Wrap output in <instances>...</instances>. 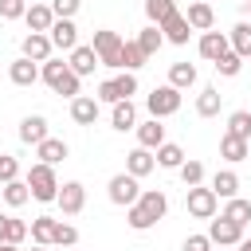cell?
<instances>
[{
	"label": "cell",
	"mask_w": 251,
	"mask_h": 251,
	"mask_svg": "<svg viewBox=\"0 0 251 251\" xmlns=\"http://www.w3.org/2000/svg\"><path fill=\"white\" fill-rule=\"evenodd\" d=\"M165 212H169V196H165L161 188H145V192L129 204L126 220H129V227H133V231H149Z\"/></svg>",
	"instance_id": "1"
},
{
	"label": "cell",
	"mask_w": 251,
	"mask_h": 251,
	"mask_svg": "<svg viewBox=\"0 0 251 251\" xmlns=\"http://www.w3.org/2000/svg\"><path fill=\"white\" fill-rule=\"evenodd\" d=\"M39 78L55 90V94H63V98H78V75L63 63V59H43V67H39Z\"/></svg>",
	"instance_id": "2"
},
{
	"label": "cell",
	"mask_w": 251,
	"mask_h": 251,
	"mask_svg": "<svg viewBox=\"0 0 251 251\" xmlns=\"http://www.w3.org/2000/svg\"><path fill=\"white\" fill-rule=\"evenodd\" d=\"M27 188H31V196L35 200H43V204H51L55 196H59V176H55V165H31L27 169Z\"/></svg>",
	"instance_id": "3"
},
{
	"label": "cell",
	"mask_w": 251,
	"mask_h": 251,
	"mask_svg": "<svg viewBox=\"0 0 251 251\" xmlns=\"http://www.w3.org/2000/svg\"><path fill=\"white\" fill-rule=\"evenodd\" d=\"M145 110H149V118H169V114H176L180 110V90L176 86H153L149 94H145Z\"/></svg>",
	"instance_id": "4"
},
{
	"label": "cell",
	"mask_w": 251,
	"mask_h": 251,
	"mask_svg": "<svg viewBox=\"0 0 251 251\" xmlns=\"http://www.w3.org/2000/svg\"><path fill=\"white\" fill-rule=\"evenodd\" d=\"M94 55H98V63L102 67H122V35L118 31H110V27H102V31H94Z\"/></svg>",
	"instance_id": "5"
},
{
	"label": "cell",
	"mask_w": 251,
	"mask_h": 251,
	"mask_svg": "<svg viewBox=\"0 0 251 251\" xmlns=\"http://www.w3.org/2000/svg\"><path fill=\"white\" fill-rule=\"evenodd\" d=\"M216 204H220V196H216L212 188H200V184L184 188V208H188V216H196V220H212V216H216Z\"/></svg>",
	"instance_id": "6"
},
{
	"label": "cell",
	"mask_w": 251,
	"mask_h": 251,
	"mask_svg": "<svg viewBox=\"0 0 251 251\" xmlns=\"http://www.w3.org/2000/svg\"><path fill=\"white\" fill-rule=\"evenodd\" d=\"M106 192H110V200H114L118 208H129V204L141 196V184H137V176H129V173H118V176H110Z\"/></svg>",
	"instance_id": "7"
},
{
	"label": "cell",
	"mask_w": 251,
	"mask_h": 251,
	"mask_svg": "<svg viewBox=\"0 0 251 251\" xmlns=\"http://www.w3.org/2000/svg\"><path fill=\"white\" fill-rule=\"evenodd\" d=\"M55 204H59V212H63V216H78V212H82V204H86V188H82L78 180H67V184H59Z\"/></svg>",
	"instance_id": "8"
},
{
	"label": "cell",
	"mask_w": 251,
	"mask_h": 251,
	"mask_svg": "<svg viewBox=\"0 0 251 251\" xmlns=\"http://www.w3.org/2000/svg\"><path fill=\"white\" fill-rule=\"evenodd\" d=\"M208 239H212L216 247H235V243L243 239V227H239V224H231L227 216H220V220L212 216V224H208Z\"/></svg>",
	"instance_id": "9"
},
{
	"label": "cell",
	"mask_w": 251,
	"mask_h": 251,
	"mask_svg": "<svg viewBox=\"0 0 251 251\" xmlns=\"http://www.w3.org/2000/svg\"><path fill=\"white\" fill-rule=\"evenodd\" d=\"M51 39H47V31H27L24 39H20V55L24 59H31V63H43V59H51Z\"/></svg>",
	"instance_id": "10"
},
{
	"label": "cell",
	"mask_w": 251,
	"mask_h": 251,
	"mask_svg": "<svg viewBox=\"0 0 251 251\" xmlns=\"http://www.w3.org/2000/svg\"><path fill=\"white\" fill-rule=\"evenodd\" d=\"M47 39H51V47H59V51H75V47H78V27H75V20H55V24L47 27Z\"/></svg>",
	"instance_id": "11"
},
{
	"label": "cell",
	"mask_w": 251,
	"mask_h": 251,
	"mask_svg": "<svg viewBox=\"0 0 251 251\" xmlns=\"http://www.w3.org/2000/svg\"><path fill=\"white\" fill-rule=\"evenodd\" d=\"M161 35H165V43H188V35H192V27H188V20H184V12H173V16H165L161 24Z\"/></svg>",
	"instance_id": "12"
},
{
	"label": "cell",
	"mask_w": 251,
	"mask_h": 251,
	"mask_svg": "<svg viewBox=\"0 0 251 251\" xmlns=\"http://www.w3.org/2000/svg\"><path fill=\"white\" fill-rule=\"evenodd\" d=\"M153 169H157V157H153V149L137 145L133 153H126V173H129V176H137V180H141V176H149Z\"/></svg>",
	"instance_id": "13"
},
{
	"label": "cell",
	"mask_w": 251,
	"mask_h": 251,
	"mask_svg": "<svg viewBox=\"0 0 251 251\" xmlns=\"http://www.w3.org/2000/svg\"><path fill=\"white\" fill-rule=\"evenodd\" d=\"M67 67H71V71L82 78V75H94V67H102V63H98V55H94V47H90V43H78V47L71 51Z\"/></svg>",
	"instance_id": "14"
},
{
	"label": "cell",
	"mask_w": 251,
	"mask_h": 251,
	"mask_svg": "<svg viewBox=\"0 0 251 251\" xmlns=\"http://www.w3.org/2000/svg\"><path fill=\"white\" fill-rule=\"evenodd\" d=\"M184 20H188V27H192V31H212L216 12H212V4H208V0H196V4H188Z\"/></svg>",
	"instance_id": "15"
},
{
	"label": "cell",
	"mask_w": 251,
	"mask_h": 251,
	"mask_svg": "<svg viewBox=\"0 0 251 251\" xmlns=\"http://www.w3.org/2000/svg\"><path fill=\"white\" fill-rule=\"evenodd\" d=\"M196 51H200L208 63H216L224 51H231V43H227V35H224V31H204V35H200V43H196Z\"/></svg>",
	"instance_id": "16"
},
{
	"label": "cell",
	"mask_w": 251,
	"mask_h": 251,
	"mask_svg": "<svg viewBox=\"0 0 251 251\" xmlns=\"http://www.w3.org/2000/svg\"><path fill=\"white\" fill-rule=\"evenodd\" d=\"M8 78H12L16 86H35V82H39V67H35L31 59H24V55H20V59L8 67Z\"/></svg>",
	"instance_id": "17"
},
{
	"label": "cell",
	"mask_w": 251,
	"mask_h": 251,
	"mask_svg": "<svg viewBox=\"0 0 251 251\" xmlns=\"http://www.w3.org/2000/svg\"><path fill=\"white\" fill-rule=\"evenodd\" d=\"M71 118H75L78 126H94V122H98V98H86V94L71 98Z\"/></svg>",
	"instance_id": "18"
},
{
	"label": "cell",
	"mask_w": 251,
	"mask_h": 251,
	"mask_svg": "<svg viewBox=\"0 0 251 251\" xmlns=\"http://www.w3.org/2000/svg\"><path fill=\"white\" fill-rule=\"evenodd\" d=\"M43 137H47V118H43V114H27V118L20 122V141L39 145Z\"/></svg>",
	"instance_id": "19"
},
{
	"label": "cell",
	"mask_w": 251,
	"mask_h": 251,
	"mask_svg": "<svg viewBox=\"0 0 251 251\" xmlns=\"http://www.w3.org/2000/svg\"><path fill=\"white\" fill-rule=\"evenodd\" d=\"M35 153H39V161H43V165H59V161H67V153H71V149H67V141H59V137H51V133H47V137L35 145Z\"/></svg>",
	"instance_id": "20"
},
{
	"label": "cell",
	"mask_w": 251,
	"mask_h": 251,
	"mask_svg": "<svg viewBox=\"0 0 251 251\" xmlns=\"http://www.w3.org/2000/svg\"><path fill=\"white\" fill-rule=\"evenodd\" d=\"M0 200L8 204V208H24L27 200H31V188H27V180H8V184H0Z\"/></svg>",
	"instance_id": "21"
},
{
	"label": "cell",
	"mask_w": 251,
	"mask_h": 251,
	"mask_svg": "<svg viewBox=\"0 0 251 251\" xmlns=\"http://www.w3.org/2000/svg\"><path fill=\"white\" fill-rule=\"evenodd\" d=\"M24 20H27V31H47L55 24V12H51V4H27Z\"/></svg>",
	"instance_id": "22"
},
{
	"label": "cell",
	"mask_w": 251,
	"mask_h": 251,
	"mask_svg": "<svg viewBox=\"0 0 251 251\" xmlns=\"http://www.w3.org/2000/svg\"><path fill=\"white\" fill-rule=\"evenodd\" d=\"M227 43H231V51H235L239 59H251V24L239 20V24L227 31Z\"/></svg>",
	"instance_id": "23"
},
{
	"label": "cell",
	"mask_w": 251,
	"mask_h": 251,
	"mask_svg": "<svg viewBox=\"0 0 251 251\" xmlns=\"http://www.w3.org/2000/svg\"><path fill=\"white\" fill-rule=\"evenodd\" d=\"M110 126H114V129H122V133L137 126V110H133V102H129V98H122V102H114V114H110Z\"/></svg>",
	"instance_id": "24"
},
{
	"label": "cell",
	"mask_w": 251,
	"mask_h": 251,
	"mask_svg": "<svg viewBox=\"0 0 251 251\" xmlns=\"http://www.w3.org/2000/svg\"><path fill=\"white\" fill-rule=\"evenodd\" d=\"M161 141H165V126H161V118H149V122H141V126H137V145L157 149Z\"/></svg>",
	"instance_id": "25"
},
{
	"label": "cell",
	"mask_w": 251,
	"mask_h": 251,
	"mask_svg": "<svg viewBox=\"0 0 251 251\" xmlns=\"http://www.w3.org/2000/svg\"><path fill=\"white\" fill-rule=\"evenodd\" d=\"M212 192H216L220 200H231V196H239V176H235L231 169L216 173V176H212Z\"/></svg>",
	"instance_id": "26"
},
{
	"label": "cell",
	"mask_w": 251,
	"mask_h": 251,
	"mask_svg": "<svg viewBox=\"0 0 251 251\" xmlns=\"http://www.w3.org/2000/svg\"><path fill=\"white\" fill-rule=\"evenodd\" d=\"M169 86H176V90L196 86V67H192V63H173V67H169Z\"/></svg>",
	"instance_id": "27"
},
{
	"label": "cell",
	"mask_w": 251,
	"mask_h": 251,
	"mask_svg": "<svg viewBox=\"0 0 251 251\" xmlns=\"http://www.w3.org/2000/svg\"><path fill=\"white\" fill-rule=\"evenodd\" d=\"M220 102H224V94H220L216 86H204L200 98H196V114H200V118H216V114H220Z\"/></svg>",
	"instance_id": "28"
},
{
	"label": "cell",
	"mask_w": 251,
	"mask_h": 251,
	"mask_svg": "<svg viewBox=\"0 0 251 251\" xmlns=\"http://www.w3.org/2000/svg\"><path fill=\"white\" fill-rule=\"evenodd\" d=\"M145 59H149V55L137 47V39H122V67H126V71H141Z\"/></svg>",
	"instance_id": "29"
},
{
	"label": "cell",
	"mask_w": 251,
	"mask_h": 251,
	"mask_svg": "<svg viewBox=\"0 0 251 251\" xmlns=\"http://www.w3.org/2000/svg\"><path fill=\"white\" fill-rule=\"evenodd\" d=\"M220 157H224V161H247V141L224 133V137H220Z\"/></svg>",
	"instance_id": "30"
},
{
	"label": "cell",
	"mask_w": 251,
	"mask_h": 251,
	"mask_svg": "<svg viewBox=\"0 0 251 251\" xmlns=\"http://www.w3.org/2000/svg\"><path fill=\"white\" fill-rule=\"evenodd\" d=\"M153 157H157V165H161V169H180V161H184V149H180V145H173V141H161Z\"/></svg>",
	"instance_id": "31"
},
{
	"label": "cell",
	"mask_w": 251,
	"mask_h": 251,
	"mask_svg": "<svg viewBox=\"0 0 251 251\" xmlns=\"http://www.w3.org/2000/svg\"><path fill=\"white\" fill-rule=\"evenodd\" d=\"M27 231H31V239H35L39 247H47V243H51V231H55V216H35V220L27 224Z\"/></svg>",
	"instance_id": "32"
},
{
	"label": "cell",
	"mask_w": 251,
	"mask_h": 251,
	"mask_svg": "<svg viewBox=\"0 0 251 251\" xmlns=\"http://www.w3.org/2000/svg\"><path fill=\"white\" fill-rule=\"evenodd\" d=\"M220 216H227L231 224H239V227H243V224H251V200H239V196H231V200H227V208H224Z\"/></svg>",
	"instance_id": "33"
},
{
	"label": "cell",
	"mask_w": 251,
	"mask_h": 251,
	"mask_svg": "<svg viewBox=\"0 0 251 251\" xmlns=\"http://www.w3.org/2000/svg\"><path fill=\"white\" fill-rule=\"evenodd\" d=\"M227 133L251 141V110H235V114H227Z\"/></svg>",
	"instance_id": "34"
},
{
	"label": "cell",
	"mask_w": 251,
	"mask_h": 251,
	"mask_svg": "<svg viewBox=\"0 0 251 251\" xmlns=\"http://www.w3.org/2000/svg\"><path fill=\"white\" fill-rule=\"evenodd\" d=\"M161 43H165V35H161V27H157V24H149V27L137 35V47H141L145 55H157V51H161Z\"/></svg>",
	"instance_id": "35"
},
{
	"label": "cell",
	"mask_w": 251,
	"mask_h": 251,
	"mask_svg": "<svg viewBox=\"0 0 251 251\" xmlns=\"http://www.w3.org/2000/svg\"><path fill=\"white\" fill-rule=\"evenodd\" d=\"M176 173H180V180H184V188H192V184H200V180H204V165H200V161H192V157H184Z\"/></svg>",
	"instance_id": "36"
},
{
	"label": "cell",
	"mask_w": 251,
	"mask_h": 251,
	"mask_svg": "<svg viewBox=\"0 0 251 251\" xmlns=\"http://www.w3.org/2000/svg\"><path fill=\"white\" fill-rule=\"evenodd\" d=\"M176 12V0H145V16H149V24H161L165 16H173Z\"/></svg>",
	"instance_id": "37"
},
{
	"label": "cell",
	"mask_w": 251,
	"mask_h": 251,
	"mask_svg": "<svg viewBox=\"0 0 251 251\" xmlns=\"http://www.w3.org/2000/svg\"><path fill=\"white\" fill-rule=\"evenodd\" d=\"M51 243H59V247H75V243H78V227H75V224H59V220H55Z\"/></svg>",
	"instance_id": "38"
},
{
	"label": "cell",
	"mask_w": 251,
	"mask_h": 251,
	"mask_svg": "<svg viewBox=\"0 0 251 251\" xmlns=\"http://www.w3.org/2000/svg\"><path fill=\"white\" fill-rule=\"evenodd\" d=\"M239 67H243V59H239L235 51H224V55L216 59V71H220L224 78H235V75H239Z\"/></svg>",
	"instance_id": "39"
},
{
	"label": "cell",
	"mask_w": 251,
	"mask_h": 251,
	"mask_svg": "<svg viewBox=\"0 0 251 251\" xmlns=\"http://www.w3.org/2000/svg\"><path fill=\"white\" fill-rule=\"evenodd\" d=\"M24 239H27V224L16 220V216H8L4 220V243H24Z\"/></svg>",
	"instance_id": "40"
},
{
	"label": "cell",
	"mask_w": 251,
	"mask_h": 251,
	"mask_svg": "<svg viewBox=\"0 0 251 251\" xmlns=\"http://www.w3.org/2000/svg\"><path fill=\"white\" fill-rule=\"evenodd\" d=\"M20 176V161L12 157V153H0V184H8V180H16Z\"/></svg>",
	"instance_id": "41"
},
{
	"label": "cell",
	"mask_w": 251,
	"mask_h": 251,
	"mask_svg": "<svg viewBox=\"0 0 251 251\" xmlns=\"http://www.w3.org/2000/svg\"><path fill=\"white\" fill-rule=\"evenodd\" d=\"M27 12V0H0V20H20Z\"/></svg>",
	"instance_id": "42"
},
{
	"label": "cell",
	"mask_w": 251,
	"mask_h": 251,
	"mask_svg": "<svg viewBox=\"0 0 251 251\" xmlns=\"http://www.w3.org/2000/svg\"><path fill=\"white\" fill-rule=\"evenodd\" d=\"M78 4L82 0H51V12H55V20H75Z\"/></svg>",
	"instance_id": "43"
},
{
	"label": "cell",
	"mask_w": 251,
	"mask_h": 251,
	"mask_svg": "<svg viewBox=\"0 0 251 251\" xmlns=\"http://www.w3.org/2000/svg\"><path fill=\"white\" fill-rule=\"evenodd\" d=\"M98 102H122V90H118V82L114 78H106V82H98Z\"/></svg>",
	"instance_id": "44"
},
{
	"label": "cell",
	"mask_w": 251,
	"mask_h": 251,
	"mask_svg": "<svg viewBox=\"0 0 251 251\" xmlns=\"http://www.w3.org/2000/svg\"><path fill=\"white\" fill-rule=\"evenodd\" d=\"M184 251H212V239L208 235H188L184 239Z\"/></svg>",
	"instance_id": "45"
},
{
	"label": "cell",
	"mask_w": 251,
	"mask_h": 251,
	"mask_svg": "<svg viewBox=\"0 0 251 251\" xmlns=\"http://www.w3.org/2000/svg\"><path fill=\"white\" fill-rule=\"evenodd\" d=\"M0 251H20V243H4V239H0Z\"/></svg>",
	"instance_id": "46"
},
{
	"label": "cell",
	"mask_w": 251,
	"mask_h": 251,
	"mask_svg": "<svg viewBox=\"0 0 251 251\" xmlns=\"http://www.w3.org/2000/svg\"><path fill=\"white\" fill-rule=\"evenodd\" d=\"M235 247H239V251H251V239H239Z\"/></svg>",
	"instance_id": "47"
},
{
	"label": "cell",
	"mask_w": 251,
	"mask_h": 251,
	"mask_svg": "<svg viewBox=\"0 0 251 251\" xmlns=\"http://www.w3.org/2000/svg\"><path fill=\"white\" fill-rule=\"evenodd\" d=\"M4 220H8V216H4V212H0V239H4Z\"/></svg>",
	"instance_id": "48"
},
{
	"label": "cell",
	"mask_w": 251,
	"mask_h": 251,
	"mask_svg": "<svg viewBox=\"0 0 251 251\" xmlns=\"http://www.w3.org/2000/svg\"><path fill=\"white\" fill-rule=\"evenodd\" d=\"M31 251H47V247H39V243H35V247H31Z\"/></svg>",
	"instance_id": "49"
},
{
	"label": "cell",
	"mask_w": 251,
	"mask_h": 251,
	"mask_svg": "<svg viewBox=\"0 0 251 251\" xmlns=\"http://www.w3.org/2000/svg\"><path fill=\"white\" fill-rule=\"evenodd\" d=\"M247 16H251V0H247Z\"/></svg>",
	"instance_id": "50"
},
{
	"label": "cell",
	"mask_w": 251,
	"mask_h": 251,
	"mask_svg": "<svg viewBox=\"0 0 251 251\" xmlns=\"http://www.w3.org/2000/svg\"><path fill=\"white\" fill-rule=\"evenodd\" d=\"M247 157H251V141H247Z\"/></svg>",
	"instance_id": "51"
},
{
	"label": "cell",
	"mask_w": 251,
	"mask_h": 251,
	"mask_svg": "<svg viewBox=\"0 0 251 251\" xmlns=\"http://www.w3.org/2000/svg\"><path fill=\"white\" fill-rule=\"evenodd\" d=\"M31 4H35V0H31Z\"/></svg>",
	"instance_id": "52"
}]
</instances>
